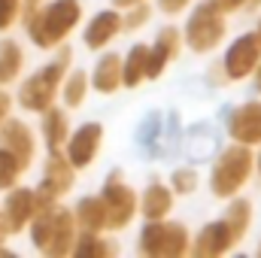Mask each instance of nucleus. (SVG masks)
Returning <instances> with one entry per match:
<instances>
[{
    "mask_svg": "<svg viewBox=\"0 0 261 258\" xmlns=\"http://www.w3.org/2000/svg\"><path fill=\"white\" fill-rule=\"evenodd\" d=\"M31 240L49 258H64L76 240V219L73 210L58 207V197L46 189L34 192V213H31Z\"/></svg>",
    "mask_w": 261,
    "mask_h": 258,
    "instance_id": "f257e3e1",
    "label": "nucleus"
},
{
    "mask_svg": "<svg viewBox=\"0 0 261 258\" xmlns=\"http://www.w3.org/2000/svg\"><path fill=\"white\" fill-rule=\"evenodd\" d=\"M79 18H82L79 0H52L46 6H37V0H31L24 28L37 49H58L70 37V31L79 24Z\"/></svg>",
    "mask_w": 261,
    "mask_h": 258,
    "instance_id": "f03ea898",
    "label": "nucleus"
},
{
    "mask_svg": "<svg viewBox=\"0 0 261 258\" xmlns=\"http://www.w3.org/2000/svg\"><path fill=\"white\" fill-rule=\"evenodd\" d=\"M70 58H73V52H70L67 46H61L58 58H52L43 70H37L34 76H28V79L21 82V88H18V104H21L28 113H43V110H49V107L55 104V97H58V91H61V82H64L67 70H70Z\"/></svg>",
    "mask_w": 261,
    "mask_h": 258,
    "instance_id": "7ed1b4c3",
    "label": "nucleus"
},
{
    "mask_svg": "<svg viewBox=\"0 0 261 258\" xmlns=\"http://www.w3.org/2000/svg\"><path fill=\"white\" fill-rule=\"evenodd\" d=\"M252 167H255V158H252V149L243 146V143H234L228 149L219 152L216 164H213V173H210V189L216 197L228 200L240 192L249 176H252Z\"/></svg>",
    "mask_w": 261,
    "mask_h": 258,
    "instance_id": "20e7f679",
    "label": "nucleus"
},
{
    "mask_svg": "<svg viewBox=\"0 0 261 258\" xmlns=\"http://www.w3.org/2000/svg\"><path fill=\"white\" fill-rule=\"evenodd\" d=\"M189 228L182 222L146 219L140 231V252L146 258H182L189 252Z\"/></svg>",
    "mask_w": 261,
    "mask_h": 258,
    "instance_id": "39448f33",
    "label": "nucleus"
},
{
    "mask_svg": "<svg viewBox=\"0 0 261 258\" xmlns=\"http://www.w3.org/2000/svg\"><path fill=\"white\" fill-rule=\"evenodd\" d=\"M182 40L197 55H206V52L219 49V43L225 40V12L213 0L197 3L195 9H192V15H189Z\"/></svg>",
    "mask_w": 261,
    "mask_h": 258,
    "instance_id": "423d86ee",
    "label": "nucleus"
},
{
    "mask_svg": "<svg viewBox=\"0 0 261 258\" xmlns=\"http://www.w3.org/2000/svg\"><path fill=\"white\" fill-rule=\"evenodd\" d=\"M100 203H103V213H107V231H122L128 228L130 219L137 216V194L130 186H125L122 173L113 170L100 189Z\"/></svg>",
    "mask_w": 261,
    "mask_h": 258,
    "instance_id": "0eeeda50",
    "label": "nucleus"
},
{
    "mask_svg": "<svg viewBox=\"0 0 261 258\" xmlns=\"http://www.w3.org/2000/svg\"><path fill=\"white\" fill-rule=\"evenodd\" d=\"M100 143H103V128H100V122H85V125H79L73 134H67V140H64L67 161H70L76 170L91 167L94 158H97V152H100Z\"/></svg>",
    "mask_w": 261,
    "mask_h": 258,
    "instance_id": "6e6552de",
    "label": "nucleus"
},
{
    "mask_svg": "<svg viewBox=\"0 0 261 258\" xmlns=\"http://www.w3.org/2000/svg\"><path fill=\"white\" fill-rule=\"evenodd\" d=\"M258 61H261V40H258V34H243V37H237V40L228 46L225 61H222V70H225V76H228V79L240 82V79L252 76V70L258 67Z\"/></svg>",
    "mask_w": 261,
    "mask_h": 258,
    "instance_id": "1a4fd4ad",
    "label": "nucleus"
},
{
    "mask_svg": "<svg viewBox=\"0 0 261 258\" xmlns=\"http://www.w3.org/2000/svg\"><path fill=\"white\" fill-rule=\"evenodd\" d=\"M222 113H225V122H228L234 143H243V146L261 143V100H246V104H240L234 110H222Z\"/></svg>",
    "mask_w": 261,
    "mask_h": 258,
    "instance_id": "9d476101",
    "label": "nucleus"
},
{
    "mask_svg": "<svg viewBox=\"0 0 261 258\" xmlns=\"http://www.w3.org/2000/svg\"><path fill=\"white\" fill-rule=\"evenodd\" d=\"M0 146L15 155V161L21 164V170H28L31 161H34V155H37L34 134H31V128H28L21 119H9V116H6V119L0 122Z\"/></svg>",
    "mask_w": 261,
    "mask_h": 258,
    "instance_id": "9b49d317",
    "label": "nucleus"
},
{
    "mask_svg": "<svg viewBox=\"0 0 261 258\" xmlns=\"http://www.w3.org/2000/svg\"><path fill=\"white\" fill-rule=\"evenodd\" d=\"M179 52H182V34H179L176 28H170V24L161 28L155 46L146 52V79H158V76H164L167 64L176 61Z\"/></svg>",
    "mask_w": 261,
    "mask_h": 258,
    "instance_id": "f8f14e48",
    "label": "nucleus"
},
{
    "mask_svg": "<svg viewBox=\"0 0 261 258\" xmlns=\"http://www.w3.org/2000/svg\"><path fill=\"white\" fill-rule=\"evenodd\" d=\"M231 249H234V240H231V231H228L225 219L203 225L197 231L195 243H189V252L195 258H219L225 252H231Z\"/></svg>",
    "mask_w": 261,
    "mask_h": 258,
    "instance_id": "ddd939ff",
    "label": "nucleus"
},
{
    "mask_svg": "<svg viewBox=\"0 0 261 258\" xmlns=\"http://www.w3.org/2000/svg\"><path fill=\"white\" fill-rule=\"evenodd\" d=\"M73 179H76V167L67 161L64 152H49V161L43 167V183L40 189H46L55 197H64L70 189H73Z\"/></svg>",
    "mask_w": 261,
    "mask_h": 258,
    "instance_id": "4468645a",
    "label": "nucleus"
},
{
    "mask_svg": "<svg viewBox=\"0 0 261 258\" xmlns=\"http://www.w3.org/2000/svg\"><path fill=\"white\" fill-rule=\"evenodd\" d=\"M0 213H3V219H6V225H9V234L24 231L28 222H31V213H34V192L12 186V189L6 192V200H3Z\"/></svg>",
    "mask_w": 261,
    "mask_h": 258,
    "instance_id": "2eb2a0df",
    "label": "nucleus"
},
{
    "mask_svg": "<svg viewBox=\"0 0 261 258\" xmlns=\"http://www.w3.org/2000/svg\"><path fill=\"white\" fill-rule=\"evenodd\" d=\"M122 34V12L119 9H100L88 28H85V46L88 49H107V43H113Z\"/></svg>",
    "mask_w": 261,
    "mask_h": 258,
    "instance_id": "dca6fc26",
    "label": "nucleus"
},
{
    "mask_svg": "<svg viewBox=\"0 0 261 258\" xmlns=\"http://www.w3.org/2000/svg\"><path fill=\"white\" fill-rule=\"evenodd\" d=\"M137 210L146 216V219H167V213L173 210V192L164 186V183H149L143 197L137 200Z\"/></svg>",
    "mask_w": 261,
    "mask_h": 258,
    "instance_id": "f3484780",
    "label": "nucleus"
},
{
    "mask_svg": "<svg viewBox=\"0 0 261 258\" xmlns=\"http://www.w3.org/2000/svg\"><path fill=\"white\" fill-rule=\"evenodd\" d=\"M91 85H94V91H100V94H113V91H119L122 88V55H103L97 67H94V73H91Z\"/></svg>",
    "mask_w": 261,
    "mask_h": 258,
    "instance_id": "a211bd4d",
    "label": "nucleus"
},
{
    "mask_svg": "<svg viewBox=\"0 0 261 258\" xmlns=\"http://www.w3.org/2000/svg\"><path fill=\"white\" fill-rule=\"evenodd\" d=\"M222 219H225V225H228V231H231V240H234V246H237V243L246 237L249 225H252V200L234 194V200L228 203V210H225Z\"/></svg>",
    "mask_w": 261,
    "mask_h": 258,
    "instance_id": "6ab92c4d",
    "label": "nucleus"
},
{
    "mask_svg": "<svg viewBox=\"0 0 261 258\" xmlns=\"http://www.w3.org/2000/svg\"><path fill=\"white\" fill-rule=\"evenodd\" d=\"M73 219H76V228L82 231H94V234L107 231V213H103L100 197H82L73 210Z\"/></svg>",
    "mask_w": 261,
    "mask_h": 258,
    "instance_id": "aec40b11",
    "label": "nucleus"
},
{
    "mask_svg": "<svg viewBox=\"0 0 261 258\" xmlns=\"http://www.w3.org/2000/svg\"><path fill=\"white\" fill-rule=\"evenodd\" d=\"M67 134H70V122H67L64 110H58V107L43 110V137H46L49 152H61Z\"/></svg>",
    "mask_w": 261,
    "mask_h": 258,
    "instance_id": "412c9836",
    "label": "nucleus"
},
{
    "mask_svg": "<svg viewBox=\"0 0 261 258\" xmlns=\"http://www.w3.org/2000/svg\"><path fill=\"white\" fill-rule=\"evenodd\" d=\"M70 252L79 255V258H110V255L119 252V246L110 243V240H103V237L94 234V231H82V234H76Z\"/></svg>",
    "mask_w": 261,
    "mask_h": 258,
    "instance_id": "4be33fe9",
    "label": "nucleus"
},
{
    "mask_svg": "<svg viewBox=\"0 0 261 258\" xmlns=\"http://www.w3.org/2000/svg\"><path fill=\"white\" fill-rule=\"evenodd\" d=\"M146 52L149 46H130V52L122 58V85L128 88H137L143 79H146Z\"/></svg>",
    "mask_w": 261,
    "mask_h": 258,
    "instance_id": "5701e85b",
    "label": "nucleus"
},
{
    "mask_svg": "<svg viewBox=\"0 0 261 258\" xmlns=\"http://www.w3.org/2000/svg\"><path fill=\"white\" fill-rule=\"evenodd\" d=\"M21 64H24V55H21L18 43L3 40V43H0V85L15 82L18 73H21Z\"/></svg>",
    "mask_w": 261,
    "mask_h": 258,
    "instance_id": "b1692460",
    "label": "nucleus"
},
{
    "mask_svg": "<svg viewBox=\"0 0 261 258\" xmlns=\"http://www.w3.org/2000/svg\"><path fill=\"white\" fill-rule=\"evenodd\" d=\"M61 97H64V104L70 110H76V107L85 104V97H88V73H85V70H73L70 76H64V82H61Z\"/></svg>",
    "mask_w": 261,
    "mask_h": 258,
    "instance_id": "393cba45",
    "label": "nucleus"
},
{
    "mask_svg": "<svg viewBox=\"0 0 261 258\" xmlns=\"http://www.w3.org/2000/svg\"><path fill=\"white\" fill-rule=\"evenodd\" d=\"M21 173H24V170H21V164L15 161V155L0 146V192H9V189L18 183Z\"/></svg>",
    "mask_w": 261,
    "mask_h": 258,
    "instance_id": "a878e982",
    "label": "nucleus"
},
{
    "mask_svg": "<svg viewBox=\"0 0 261 258\" xmlns=\"http://www.w3.org/2000/svg\"><path fill=\"white\" fill-rule=\"evenodd\" d=\"M170 192L173 194H192L197 189V173L192 167H176L173 173H170Z\"/></svg>",
    "mask_w": 261,
    "mask_h": 258,
    "instance_id": "bb28decb",
    "label": "nucleus"
},
{
    "mask_svg": "<svg viewBox=\"0 0 261 258\" xmlns=\"http://www.w3.org/2000/svg\"><path fill=\"white\" fill-rule=\"evenodd\" d=\"M149 15H152V9L140 0V3H134V6H128V15H122V31H140L146 21H149Z\"/></svg>",
    "mask_w": 261,
    "mask_h": 258,
    "instance_id": "cd10ccee",
    "label": "nucleus"
},
{
    "mask_svg": "<svg viewBox=\"0 0 261 258\" xmlns=\"http://www.w3.org/2000/svg\"><path fill=\"white\" fill-rule=\"evenodd\" d=\"M21 15V0H0V31H9Z\"/></svg>",
    "mask_w": 261,
    "mask_h": 258,
    "instance_id": "c85d7f7f",
    "label": "nucleus"
},
{
    "mask_svg": "<svg viewBox=\"0 0 261 258\" xmlns=\"http://www.w3.org/2000/svg\"><path fill=\"white\" fill-rule=\"evenodd\" d=\"M189 3H192V0H158V9L167 12V15H179Z\"/></svg>",
    "mask_w": 261,
    "mask_h": 258,
    "instance_id": "c756f323",
    "label": "nucleus"
},
{
    "mask_svg": "<svg viewBox=\"0 0 261 258\" xmlns=\"http://www.w3.org/2000/svg\"><path fill=\"white\" fill-rule=\"evenodd\" d=\"M213 3H216V6H219L225 15H228V12H237V9H243V3H246V0H213Z\"/></svg>",
    "mask_w": 261,
    "mask_h": 258,
    "instance_id": "7c9ffc66",
    "label": "nucleus"
},
{
    "mask_svg": "<svg viewBox=\"0 0 261 258\" xmlns=\"http://www.w3.org/2000/svg\"><path fill=\"white\" fill-rule=\"evenodd\" d=\"M9 237H12V234H9V225H6V219H3V213H0V255H6L3 243H6Z\"/></svg>",
    "mask_w": 261,
    "mask_h": 258,
    "instance_id": "2f4dec72",
    "label": "nucleus"
},
{
    "mask_svg": "<svg viewBox=\"0 0 261 258\" xmlns=\"http://www.w3.org/2000/svg\"><path fill=\"white\" fill-rule=\"evenodd\" d=\"M9 110H12V97H9L6 91H0V122L9 116Z\"/></svg>",
    "mask_w": 261,
    "mask_h": 258,
    "instance_id": "473e14b6",
    "label": "nucleus"
},
{
    "mask_svg": "<svg viewBox=\"0 0 261 258\" xmlns=\"http://www.w3.org/2000/svg\"><path fill=\"white\" fill-rule=\"evenodd\" d=\"M134 3H140V0H113V6H119V9H128Z\"/></svg>",
    "mask_w": 261,
    "mask_h": 258,
    "instance_id": "72a5a7b5",
    "label": "nucleus"
},
{
    "mask_svg": "<svg viewBox=\"0 0 261 258\" xmlns=\"http://www.w3.org/2000/svg\"><path fill=\"white\" fill-rule=\"evenodd\" d=\"M252 73H255V88H258V94H261V61H258V67H255Z\"/></svg>",
    "mask_w": 261,
    "mask_h": 258,
    "instance_id": "f704fd0d",
    "label": "nucleus"
},
{
    "mask_svg": "<svg viewBox=\"0 0 261 258\" xmlns=\"http://www.w3.org/2000/svg\"><path fill=\"white\" fill-rule=\"evenodd\" d=\"M243 6H246V9H249V12H255V9H258V6H261V0H246V3H243Z\"/></svg>",
    "mask_w": 261,
    "mask_h": 258,
    "instance_id": "c9c22d12",
    "label": "nucleus"
},
{
    "mask_svg": "<svg viewBox=\"0 0 261 258\" xmlns=\"http://www.w3.org/2000/svg\"><path fill=\"white\" fill-rule=\"evenodd\" d=\"M255 164H258V173H261V155H258V158H255Z\"/></svg>",
    "mask_w": 261,
    "mask_h": 258,
    "instance_id": "e433bc0d",
    "label": "nucleus"
},
{
    "mask_svg": "<svg viewBox=\"0 0 261 258\" xmlns=\"http://www.w3.org/2000/svg\"><path fill=\"white\" fill-rule=\"evenodd\" d=\"M255 34H258V40H261V21H258V31H255Z\"/></svg>",
    "mask_w": 261,
    "mask_h": 258,
    "instance_id": "4c0bfd02",
    "label": "nucleus"
},
{
    "mask_svg": "<svg viewBox=\"0 0 261 258\" xmlns=\"http://www.w3.org/2000/svg\"><path fill=\"white\" fill-rule=\"evenodd\" d=\"M258 255H261V246H258Z\"/></svg>",
    "mask_w": 261,
    "mask_h": 258,
    "instance_id": "58836bf2",
    "label": "nucleus"
}]
</instances>
